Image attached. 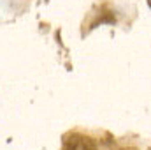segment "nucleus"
Here are the masks:
<instances>
[{"instance_id": "obj_1", "label": "nucleus", "mask_w": 151, "mask_h": 150, "mask_svg": "<svg viewBox=\"0 0 151 150\" xmlns=\"http://www.w3.org/2000/svg\"><path fill=\"white\" fill-rule=\"evenodd\" d=\"M63 150H97V145L90 136L72 134V136H69L65 140Z\"/></svg>"}, {"instance_id": "obj_2", "label": "nucleus", "mask_w": 151, "mask_h": 150, "mask_svg": "<svg viewBox=\"0 0 151 150\" xmlns=\"http://www.w3.org/2000/svg\"><path fill=\"white\" fill-rule=\"evenodd\" d=\"M121 150H137V149H132V147H128V149H121Z\"/></svg>"}]
</instances>
